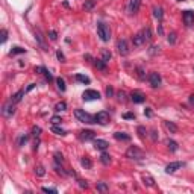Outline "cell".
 Wrapping results in <instances>:
<instances>
[{"label":"cell","instance_id":"obj_1","mask_svg":"<svg viewBox=\"0 0 194 194\" xmlns=\"http://www.w3.org/2000/svg\"><path fill=\"white\" fill-rule=\"evenodd\" d=\"M126 156L129 159H135V161H143L146 158V155L141 149H138L137 146H130L129 149L126 150Z\"/></svg>","mask_w":194,"mask_h":194},{"label":"cell","instance_id":"obj_2","mask_svg":"<svg viewBox=\"0 0 194 194\" xmlns=\"http://www.w3.org/2000/svg\"><path fill=\"white\" fill-rule=\"evenodd\" d=\"M74 117L82 121V123H87V125H91V123H96V118L92 117L91 114L85 112L83 109H74Z\"/></svg>","mask_w":194,"mask_h":194},{"label":"cell","instance_id":"obj_3","mask_svg":"<svg viewBox=\"0 0 194 194\" xmlns=\"http://www.w3.org/2000/svg\"><path fill=\"white\" fill-rule=\"evenodd\" d=\"M97 35L100 36V40L105 41V43L111 40V30L105 23H99L97 25Z\"/></svg>","mask_w":194,"mask_h":194},{"label":"cell","instance_id":"obj_4","mask_svg":"<svg viewBox=\"0 0 194 194\" xmlns=\"http://www.w3.org/2000/svg\"><path fill=\"white\" fill-rule=\"evenodd\" d=\"M94 118H96V123H99V125H108L111 120L109 117V112H106V111H100L94 115Z\"/></svg>","mask_w":194,"mask_h":194},{"label":"cell","instance_id":"obj_5","mask_svg":"<svg viewBox=\"0 0 194 194\" xmlns=\"http://www.w3.org/2000/svg\"><path fill=\"white\" fill-rule=\"evenodd\" d=\"M15 114V105L14 102H9V103H5L3 108H2V115L3 117H12V115Z\"/></svg>","mask_w":194,"mask_h":194},{"label":"cell","instance_id":"obj_6","mask_svg":"<svg viewBox=\"0 0 194 194\" xmlns=\"http://www.w3.org/2000/svg\"><path fill=\"white\" fill-rule=\"evenodd\" d=\"M147 79H149V83L152 85L153 88H158L159 85H161V82H162V77H161V74H159V73H156V71L150 73Z\"/></svg>","mask_w":194,"mask_h":194},{"label":"cell","instance_id":"obj_7","mask_svg":"<svg viewBox=\"0 0 194 194\" xmlns=\"http://www.w3.org/2000/svg\"><path fill=\"white\" fill-rule=\"evenodd\" d=\"M82 99L87 100V102H90V100H99L100 99V92L96 91V90H87V91H83Z\"/></svg>","mask_w":194,"mask_h":194},{"label":"cell","instance_id":"obj_8","mask_svg":"<svg viewBox=\"0 0 194 194\" xmlns=\"http://www.w3.org/2000/svg\"><path fill=\"white\" fill-rule=\"evenodd\" d=\"M117 50L121 56H126L129 55V46H127V41L126 40H118L117 41Z\"/></svg>","mask_w":194,"mask_h":194},{"label":"cell","instance_id":"obj_9","mask_svg":"<svg viewBox=\"0 0 194 194\" xmlns=\"http://www.w3.org/2000/svg\"><path fill=\"white\" fill-rule=\"evenodd\" d=\"M143 0H129V5H127V11L130 15H134L139 11V6H141Z\"/></svg>","mask_w":194,"mask_h":194},{"label":"cell","instance_id":"obj_10","mask_svg":"<svg viewBox=\"0 0 194 194\" xmlns=\"http://www.w3.org/2000/svg\"><path fill=\"white\" fill-rule=\"evenodd\" d=\"M181 167H183V162H179V161L170 162V164L165 167V173H167V174H173V173H176Z\"/></svg>","mask_w":194,"mask_h":194},{"label":"cell","instance_id":"obj_11","mask_svg":"<svg viewBox=\"0 0 194 194\" xmlns=\"http://www.w3.org/2000/svg\"><path fill=\"white\" fill-rule=\"evenodd\" d=\"M35 38H36V43L40 44V47H41L44 52H47L49 47H47V44H46V41H44V35L41 34V30H40V29H36V30H35Z\"/></svg>","mask_w":194,"mask_h":194},{"label":"cell","instance_id":"obj_12","mask_svg":"<svg viewBox=\"0 0 194 194\" xmlns=\"http://www.w3.org/2000/svg\"><path fill=\"white\" fill-rule=\"evenodd\" d=\"M94 137H96L94 130H90V129L79 132V138L82 139V141H91V139H94Z\"/></svg>","mask_w":194,"mask_h":194},{"label":"cell","instance_id":"obj_13","mask_svg":"<svg viewBox=\"0 0 194 194\" xmlns=\"http://www.w3.org/2000/svg\"><path fill=\"white\" fill-rule=\"evenodd\" d=\"M130 100L134 103H143L144 100H146V96L143 94L141 91H132L130 92Z\"/></svg>","mask_w":194,"mask_h":194},{"label":"cell","instance_id":"obj_14","mask_svg":"<svg viewBox=\"0 0 194 194\" xmlns=\"http://www.w3.org/2000/svg\"><path fill=\"white\" fill-rule=\"evenodd\" d=\"M182 18H183V23L187 26H193L194 25V12L193 11H183Z\"/></svg>","mask_w":194,"mask_h":194},{"label":"cell","instance_id":"obj_15","mask_svg":"<svg viewBox=\"0 0 194 194\" xmlns=\"http://www.w3.org/2000/svg\"><path fill=\"white\" fill-rule=\"evenodd\" d=\"M132 43H134L135 47H141V46H144V44H146V40H144L143 34L138 32L135 36H132Z\"/></svg>","mask_w":194,"mask_h":194},{"label":"cell","instance_id":"obj_16","mask_svg":"<svg viewBox=\"0 0 194 194\" xmlns=\"http://www.w3.org/2000/svg\"><path fill=\"white\" fill-rule=\"evenodd\" d=\"M152 11H153V17L161 23L162 18H164V9H162V6H153Z\"/></svg>","mask_w":194,"mask_h":194},{"label":"cell","instance_id":"obj_17","mask_svg":"<svg viewBox=\"0 0 194 194\" xmlns=\"http://www.w3.org/2000/svg\"><path fill=\"white\" fill-rule=\"evenodd\" d=\"M108 141H105V139H94V147L97 150H106L108 149Z\"/></svg>","mask_w":194,"mask_h":194},{"label":"cell","instance_id":"obj_18","mask_svg":"<svg viewBox=\"0 0 194 194\" xmlns=\"http://www.w3.org/2000/svg\"><path fill=\"white\" fill-rule=\"evenodd\" d=\"M114 138L117 141H130V135L125 134V132H114Z\"/></svg>","mask_w":194,"mask_h":194},{"label":"cell","instance_id":"obj_19","mask_svg":"<svg viewBox=\"0 0 194 194\" xmlns=\"http://www.w3.org/2000/svg\"><path fill=\"white\" fill-rule=\"evenodd\" d=\"M143 183L146 185V187H155V179H153V177L150 176V174H143Z\"/></svg>","mask_w":194,"mask_h":194},{"label":"cell","instance_id":"obj_20","mask_svg":"<svg viewBox=\"0 0 194 194\" xmlns=\"http://www.w3.org/2000/svg\"><path fill=\"white\" fill-rule=\"evenodd\" d=\"M26 94V91L25 90H20V91H17L15 94L11 97V102H14V103H18V102H21V99H23V96Z\"/></svg>","mask_w":194,"mask_h":194},{"label":"cell","instance_id":"obj_21","mask_svg":"<svg viewBox=\"0 0 194 194\" xmlns=\"http://www.w3.org/2000/svg\"><path fill=\"white\" fill-rule=\"evenodd\" d=\"M141 34H143V36H144V40H146V43H149V41H152V29L150 27H144L143 30H141Z\"/></svg>","mask_w":194,"mask_h":194},{"label":"cell","instance_id":"obj_22","mask_svg":"<svg viewBox=\"0 0 194 194\" xmlns=\"http://www.w3.org/2000/svg\"><path fill=\"white\" fill-rule=\"evenodd\" d=\"M164 126L167 127V130L170 132V134H176V132H177V126L174 125L173 121H164Z\"/></svg>","mask_w":194,"mask_h":194},{"label":"cell","instance_id":"obj_23","mask_svg":"<svg viewBox=\"0 0 194 194\" xmlns=\"http://www.w3.org/2000/svg\"><path fill=\"white\" fill-rule=\"evenodd\" d=\"M96 188H97V191H100V193H106V191H109V185H108L106 182H97Z\"/></svg>","mask_w":194,"mask_h":194},{"label":"cell","instance_id":"obj_24","mask_svg":"<svg viewBox=\"0 0 194 194\" xmlns=\"http://www.w3.org/2000/svg\"><path fill=\"white\" fill-rule=\"evenodd\" d=\"M94 6H96V0H85L82 8H83V11H91Z\"/></svg>","mask_w":194,"mask_h":194},{"label":"cell","instance_id":"obj_25","mask_svg":"<svg viewBox=\"0 0 194 194\" xmlns=\"http://www.w3.org/2000/svg\"><path fill=\"white\" fill-rule=\"evenodd\" d=\"M100 162H102L103 165H109V164H111V156H109L108 153L103 152L102 155H100Z\"/></svg>","mask_w":194,"mask_h":194},{"label":"cell","instance_id":"obj_26","mask_svg":"<svg viewBox=\"0 0 194 194\" xmlns=\"http://www.w3.org/2000/svg\"><path fill=\"white\" fill-rule=\"evenodd\" d=\"M112 58V55H111V52L109 50H106V49H102V61L103 62H109V59Z\"/></svg>","mask_w":194,"mask_h":194},{"label":"cell","instance_id":"obj_27","mask_svg":"<svg viewBox=\"0 0 194 194\" xmlns=\"http://www.w3.org/2000/svg\"><path fill=\"white\" fill-rule=\"evenodd\" d=\"M81 164H82V167H85V168H91V167H92V162H91V159H90L88 156H83V158L81 159Z\"/></svg>","mask_w":194,"mask_h":194},{"label":"cell","instance_id":"obj_28","mask_svg":"<svg viewBox=\"0 0 194 194\" xmlns=\"http://www.w3.org/2000/svg\"><path fill=\"white\" fill-rule=\"evenodd\" d=\"M52 132H53V134H56V135H62V137H64V135H67V132H65L64 129L58 127L56 125H53V126H52Z\"/></svg>","mask_w":194,"mask_h":194},{"label":"cell","instance_id":"obj_29","mask_svg":"<svg viewBox=\"0 0 194 194\" xmlns=\"http://www.w3.org/2000/svg\"><path fill=\"white\" fill-rule=\"evenodd\" d=\"M56 85H58L59 91H65V81L62 79V77H58L56 79Z\"/></svg>","mask_w":194,"mask_h":194},{"label":"cell","instance_id":"obj_30","mask_svg":"<svg viewBox=\"0 0 194 194\" xmlns=\"http://www.w3.org/2000/svg\"><path fill=\"white\" fill-rule=\"evenodd\" d=\"M35 173H36L38 177H43V176L46 174V168H44L43 165H36V167H35Z\"/></svg>","mask_w":194,"mask_h":194},{"label":"cell","instance_id":"obj_31","mask_svg":"<svg viewBox=\"0 0 194 194\" xmlns=\"http://www.w3.org/2000/svg\"><path fill=\"white\" fill-rule=\"evenodd\" d=\"M76 81L77 82H82V83H90V77L88 76H83V74H76Z\"/></svg>","mask_w":194,"mask_h":194},{"label":"cell","instance_id":"obj_32","mask_svg":"<svg viewBox=\"0 0 194 194\" xmlns=\"http://www.w3.org/2000/svg\"><path fill=\"white\" fill-rule=\"evenodd\" d=\"M65 109H67V103H65V102H59V103L55 105V111H56V112L65 111Z\"/></svg>","mask_w":194,"mask_h":194},{"label":"cell","instance_id":"obj_33","mask_svg":"<svg viewBox=\"0 0 194 194\" xmlns=\"http://www.w3.org/2000/svg\"><path fill=\"white\" fill-rule=\"evenodd\" d=\"M167 146H168V149L172 150V152H176L177 150V143L173 141V139H167Z\"/></svg>","mask_w":194,"mask_h":194},{"label":"cell","instance_id":"obj_34","mask_svg":"<svg viewBox=\"0 0 194 194\" xmlns=\"http://www.w3.org/2000/svg\"><path fill=\"white\" fill-rule=\"evenodd\" d=\"M11 55H18V53H26V49L23 47H18V46H15V47H12V50L9 52Z\"/></svg>","mask_w":194,"mask_h":194},{"label":"cell","instance_id":"obj_35","mask_svg":"<svg viewBox=\"0 0 194 194\" xmlns=\"http://www.w3.org/2000/svg\"><path fill=\"white\" fill-rule=\"evenodd\" d=\"M96 67L99 68V70H106V62H103L102 59H96Z\"/></svg>","mask_w":194,"mask_h":194},{"label":"cell","instance_id":"obj_36","mask_svg":"<svg viewBox=\"0 0 194 194\" xmlns=\"http://www.w3.org/2000/svg\"><path fill=\"white\" fill-rule=\"evenodd\" d=\"M137 132H138V135L141 137V138H146V135H147V130H146V127H144V126H138Z\"/></svg>","mask_w":194,"mask_h":194},{"label":"cell","instance_id":"obj_37","mask_svg":"<svg viewBox=\"0 0 194 194\" xmlns=\"http://www.w3.org/2000/svg\"><path fill=\"white\" fill-rule=\"evenodd\" d=\"M55 172H56L58 174H61V176H67V173L64 172V168L61 167L59 164H56V162H55Z\"/></svg>","mask_w":194,"mask_h":194},{"label":"cell","instance_id":"obj_38","mask_svg":"<svg viewBox=\"0 0 194 194\" xmlns=\"http://www.w3.org/2000/svg\"><path fill=\"white\" fill-rule=\"evenodd\" d=\"M41 191L43 193H49V194H58V190L56 188H49V187H43Z\"/></svg>","mask_w":194,"mask_h":194},{"label":"cell","instance_id":"obj_39","mask_svg":"<svg viewBox=\"0 0 194 194\" xmlns=\"http://www.w3.org/2000/svg\"><path fill=\"white\" fill-rule=\"evenodd\" d=\"M176 32H170V35H168V38H167V41L170 43V44H174L176 43Z\"/></svg>","mask_w":194,"mask_h":194},{"label":"cell","instance_id":"obj_40","mask_svg":"<svg viewBox=\"0 0 194 194\" xmlns=\"http://www.w3.org/2000/svg\"><path fill=\"white\" fill-rule=\"evenodd\" d=\"M149 53L152 56H155L156 53H159V46H152V47L149 49Z\"/></svg>","mask_w":194,"mask_h":194},{"label":"cell","instance_id":"obj_41","mask_svg":"<svg viewBox=\"0 0 194 194\" xmlns=\"http://www.w3.org/2000/svg\"><path fill=\"white\" fill-rule=\"evenodd\" d=\"M32 135L34 137H40L41 135V127L40 126H34L32 127Z\"/></svg>","mask_w":194,"mask_h":194},{"label":"cell","instance_id":"obj_42","mask_svg":"<svg viewBox=\"0 0 194 194\" xmlns=\"http://www.w3.org/2000/svg\"><path fill=\"white\" fill-rule=\"evenodd\" d=\"M50 121H52V125H59V123L62 121V118H61L59 115H53V117L50 118Z\"/></svg>","mask_w":194,"mask_h":194},{"label":"cell","instance_id":"obj_43","mask_svg":"<svg viewBox=\"0 0 194 194\" xmlns=\"http://www.w3.org/2000/svg\"><path fill=\"white\" fill-rule=\"evenodd\" d=\"M117 97H118L120 102H126V92L125 91H118L117 92Z\"/></svg>","mask_w":194,"mask_h":194},{"label":"cell","instance_id":"obj_44","mask_svg":"<svg viewBox=\"0 0 194 194\" xmlns=\"http://www.w3.org/2000/svg\"><path fill=\"white\" fill-rule=\"evenodd\" d=\"M55 162H56V164H62V162H64V158H62V155H61V153H55Z\"/></svg>","mask_w":194,"mask_h":194},{"label":"cell","instance_id":"obj_45","mask_svg":"<svg viewBox=\"0 0 194 194\" xmlns=\"http://www.w3.org/2000/svg\"><path fill=\"white\" fill-rule=\"evenodd\" d=\"M77 183H79V187H81L82 190H87V188H88L87 181H83V179H77Z\"/></svg>","mask_w":194,"mask_h":194},{"label":"cell","instance_id":"obj_46","mask_svg":"<svg viewBox=\"0 0 194 194\" xmlns=\"http://www.w3.org/2000/svg\"><path fill=\"white\" fill-rule=\"evenodd\" d=\"M0 36H2V43H5L8 40V30L6 29H2V30H0Z\"/></svg>","mask_w":194,"mask_h":194},{"label":"cell","instance_id":"obj_47","mask_svg":"<svg viewBox=\"0 0 194 194\" xmlns=\"http://www.w3.org/2000/svg\"><path fill=\"white\" fill-rule=\"evenodd\" d=\"M27 139H29V137H27V135L20 137V139H18V146H25V144L27 143Z\"/></svg>","mask_w":194,"mask_h":194},{"label":"cell","instance_id":"obj_48","mask_svg":"<svg viewBox=\"0 0 194 194\" xmlns=\"http://www.w3.org/2000/svg\"><path fill=\"white\" fill-rule=\"evenodd\" d=\"M137 71H138V77H139V79H146V74H144L143 67H137Z\"/></svg>","mask_w":194,"mask_h":194},{"label":"cell","instance_id":"obj_49","mask_svg":"<svg viewBox=\"0 0 194 194\" xmlns=\"http://www.w3.org/2000/svg\"><path fill=\"white\" fill-rule=\"evenodd\" d=\"M123 118H126V120H134V118H135V114H134V112H126V114H123Z\"/></svg>","mask_w":194,"mask_h":194},{"label":"cell","instance_id":"obj_50","mask_svg":"<svg viewBox=\"0 0 194 194\" xmlns=\"http://www.w3.org/2000/svg\"><path fill=\"white\" fill-rule=\"evenodd\" d=\"M49 38H50L52 41H56V38H58L56 30H50V32H49Z\"/></svg>","mask_w":194,"mask_h":194},{"label":"cell","instance_id":"obj_51","mask_svg":"<svg viewBox=\"0 0 194 194\" xmlns=\"http://www.w3.org/2000/svg\"><path fill=\"white\" fill-rule=\"evenodd\" d=\"M56 58L61 61V62H65V56H64V53L61 52V50H58V52H56Z\"/></svg>","mask_w":194,"mask_h":194},{"label":"cell","instance_id":"obj_52","mask_svg":"<svg viewBox=\"0 0 194 194\" xmlns=\"http://www.w3.org/2000/svg\"><path fill=\"white\" fill-rule=\"evenodd\" d=\"M106 96L108 97H112L114 96V88L112 87H106Z\"/></svg>","mask_w":194,"mask_h":194},{"label":"cell","instance_id":"obj_53","mask_svg":"<svg viewBox=\"0 0 194 194\" xmlns=\"http://www.w3.org/2000/svg\"><path fill=\"white\" fill-rule=\"evenodd\" d=\"M47 70H46L44 67H35V73H41V74H44Z\"/></svg>","mask_w":194,"mask_h":194},{"label":"cell","instance_id":"obj_54","mask_svg":"<svg viewBox=\"0 0 194 194\" xmlns=\"http://www.w3.org/2000/svg\"><path fill=\"white\" fill-rule=\"evenodd\" d=\"M150 137H152L153 141H156V139H158V134H156V130H155V129L150 130Z\"/></svg>","mask_w":194,"mask_h":194},{"label":"cell","instance_id":"obj_55","mask_svg":"<svg viewBox=\"0 0 194 194\" xmlns=\"http://www.w3.org/2000/svg\"><path fill=\"white\" fill-rule=\"evenodd\" d=\"M44 76H46V79H47L49 82H52V81H53V76L50 74V71H49V70H47V71L44 73Z\"/></svg>","mask_w":194,"mask_h":194},{"label":"cell","instance_id":"obj_56","mask_svg":"<svg viewBox=\"0 0 194 194\" xmlns=\"http://www.w3.org/2000/svg\"><path fill=\"white\" fill-rule=\"evenodd\" d=\"M144 115H146V117H152V111H150V108H146V109H144Z\"/></svg>","mask_w":194,"mask_h":194},{"label":"cell","instance_id":"obj_57","mask_svg":"<svg viewBox=\"0 0 194 194\" xmlns=\"http://www.w3.org/2000/svg\"><path fill=\"white\" fill-rule=\"evenodd\" d=\"M35 87H36V85H35V83H29V87L26 88V92H29V91H32V90H34Z\"/></svg>","mask_w":194,"mask_h":194},{"label":"cell","instance_id":"obj_58","mask_svg":"<svg viewBox=\"0 0 194 194\" xmlns=\"http://www.w3.org/2000/svg\"><path fill=\"white\" fill-rule=\"evenodd\" d=\"M158 34H159V35H162V34H164V29H162V25H159V27H158Z\"/></svg>","mask_w":194,"mask_h":194},{"label":"cell","instance_id":"obj_59","mask_svg":"<svg viewBox=\"0 0 194 194\" xmlns=\"http://www.w3.org/2000/svg\"><path fill=\"white\" fill-rule=\"evenodd\" d=\"M190 103L194 106V94H191V96H190Z\"/></svg>","mask_w":194,"mask_h":194},{"label":"cell","instance_id":"obj_60","mask_svg":"<svg viewBox=\"0 0 194 194\" xmlns=\"http://www.w3.org/2000/svg\"><path fill=\"white\" fill-rule=\"evenodd\" d=\"M85 59H88V61H92V58H91V55H85Z\"/></svg>","mask_w":194,"mask_h":194},{"label":"cell","instance_id":"obj_61","mask_svg":"<svg viewBox=\"0 0 194 194\" xmlns=\"http://www.w3.org/2000/svg\"><path fill=\"white\" fill-rule=\"evenodd\" d=\"M177 2H182V0H177Z\"/></svg>","mask_w":194,"mask_h":194}]
</instances>
